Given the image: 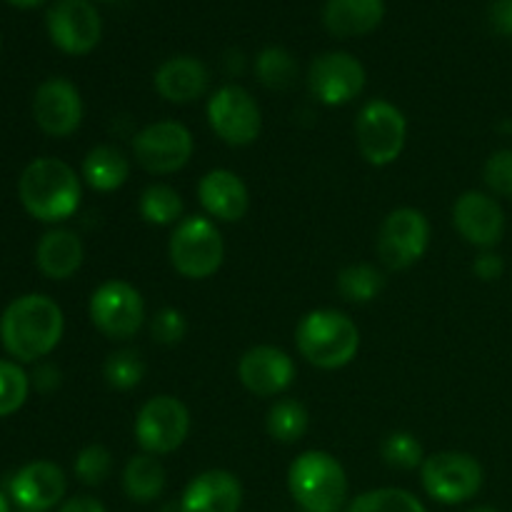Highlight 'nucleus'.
<instances>
[{
    "mask_svg": "<svg viewBox=\"0 0 512 512\" xmlns=\"http://www.w3.org/2000/svg\"><path fill=\"white\" fill-rule=\"evenodd\" d=\"M63 330V308L43 293L20 295L0 315V343L20 365L48 358L63 340Z\"/></svg>",
    "mask_w": 512,
    "mask_h": 512,
    "instance_id": "1",
    "label": "nucleus"
},
{
    "mask_svg": "<svg viewBox=\"0 0 512 512\" xmlns=\"http://www.w3.org/2000/svg\"><path fill=\"white\" fill-rule=\"evenodd\" d=\"M18 198L30 218L40 223H63L80 208L83 183L65 160L35 158L20 173Z\"/></svg>",
    "mask_w": 512,
    "mask_h": 512,
    "instance_id": "2",
    "label": "nucleus"
},
{
    "mask_svg": "<svg viewBox=\"0 0 512 512\" xmlns=\"http://www.w3.org/2000/svg\"><path fill=\"white\" fill-rule=\"evenodd\" d=\"M295 348L313 368L340 370L358 355L360 330L340 310H310L295 328Z\"/></svg>",
    "mask_w": 512,
    "mask_h": 512,
    "instance_id": "3",
    "label": "nucleus"
},
{
    "mask_svg": "<svg viewBox=\"0 0 512 512\" xmlns=\"http://www.w3.org/2000/svg\"><path fill=\"white\" fill-rule=\"evenodd\" d=\"M288 490L300 512H340L348 505V473L325 450H305L290 463Z\"/></svg>",
    "mask_w": 512,
    "mask_h": 512,
    "instance_id": "4",
    "label": "nucleus"
},
{
    "mask_svg": "<svg viewBox=\"0 0 512 512\" xmlns=\"http://www.w3.org/2000/svg\"><path fill=\"white\" fill-rule=\"evenodd\" d=\"M168 258L180 278H213L225 260V243L215 220L208 215H188L180 220L170 233Z\"/></svg>",
    "mask_w": 512,
    "mask_h": 512,
    "instance_id": "5",
    "label": "nucleus"
},
{
    "mask_svg": "<svg viewBox=\"0 0 512 512\" xmlns=\"http://www.w3.org/2000/svg\"><path fill=\"white\" fill-rule=\"evenodd\" d=\"M408 143V120L390 100L375 98L360 108L355 118V145L373 168H388L403 155Z\"/></svg>",
    "mask_w": 512,
    "mask_h": 512,
    "instance_id": "6",
    "label": "nucleus"
},
{
    "mask_svg": "<svg viewBox=\"0 0 512 512\" xmlns=\"http://www.w3.org/2000/svg\"><path fill=\"white\" fill-rule=\"evenodd\" d=\"M90 323L108 340H133L145 323V300L128 280H105L88 303Z\"/></svg>",
    "mask_w": 512,
    "mask_h": 512,
    "instance_id": "7",
    "label": "nucleus"
},
{
    "mask_svg": "<svg viewBox=\"0 0 512 512\" xmlns=\"http://www.w3.org/2000/svg\"><path fill=\"white\" fill-rule=\"evenodd\" d=\"M420 483L435 503L463 505L483 488V465L470 453L445 450L425 458L420 465Z\"/></svg>",
    "mask_w": 512,
    "mask_h": 512,
    "instance_id": "8",
    "label": "nucleus"
},
{
    "mask_svg": "<svg viewBox=\"0 0 512 512\" xmlns=\"http://www.w3.org/2000/svg\"><path fill=\"white\" fill-rule=\"evenodd\" d=\"M135 443L148 455H170L188 440L190 410L175 395H155L135 415Z\"/></svg>",
    "mask_w": 512,
    "mask_h": 512,
    "instance_id": "9",
    "label": "nucleus"
},
{
    "mask_svg": "<svg viewBox=\"0 0 512 512\" xmlns=\"http://www.w3.org/2000/svg\"><path fill=\"white\" fill-rule=\"evenodd\" d=\"M208 125L225 145L245 148L258 140L263 130V113L260 105L243 85L228 83L215 90L208 100Z\"/></svg>",
    "mask_w": 512,
    "mask_h": 512,
    "instance_id": "10",
    "label": "nucleus"
},
{
    "mask_svg": "<svg viewBox=\"0 0 512 512\" xmlns=\"http://www.w3.org/2000/svg\"><path fill=\"white\" fill-rule=\"evenodd\" d=\"M195 150L193 133L178 120H158L133 138V158L145 173L173 175L190 163Z\"/></svg>",
    "mask_w": 512,
    "mask_h": 512,
    "instance_id": "11",
    "label": "nucleus"
},
{
    "mask_svg": "<svg viewBox=\"0 0 512 512\" xmlns=\"http://www.w3.org/2000/svg\"><path fill=\"white\" fill-rule=\"evenodd\" d=\"M430 223L415 208H395L378 233V258L388 270H408L428 253Z\"/></svg>",
    "mask_w": 512,
    "mask_h": 512,
    "instance_id": "12",
    "label": "nucleus"
},
{
    "mask_svg": "<svg viewBox=\"0 0 512 512\" xmlns=\"http://www.w3.org/2000/svg\"><path fill=\"white\" fill-rule=\"evenodd\" d=\"M50 43L65 55H88L103 38V18L90 0H55L45 15Z\"/></svg>",
    "mask_w": 512,
    "mask_h": 512,
    "instance_id": "13",
    "label": "nucleus"
},
{
    "mask_svg": "<svg viewBox=\"0 0 512 512\" xmlns=\"http://www.w3.org/2000/svg\"><path fill=\"white\" fill-rule=\"evenodd\" d=\"M365 83H368V75H365L363 63L343 50L323 53L310 63L308 88L313 98L328 108L353 103L365 90Z\"/></svg>",
    "mask_w": 512,
    "mask_h": 512,
    "instance_id": "14",
    "label": "nucleus"
},
{
    "mask_svg": "<svg viewBox=\"0 0 512 512\" xmlns=\"http://www.w3.org/2000/svg\"><path fill=\"white\" fill-rule=\"evenodd\" d=\"M68 478L63 468L50 460H33L15 470L8 480V498L15 508L50 512L65 503Z\"/></svg>",
    "mask_w": 512,
    "mask_h": 512,
    "instance_id": "15",
    "label": "nucleus"
},
{
    "mask_svg": "<svg viewBox=\"0 0 512 512\" xmlns=\"http://www.w3.org/2000/svg\"><path fill=\"white\" fill-rule=\"evenodd\" d=\"M35 125L50 138H70L83 123V98L68 78H48L33 95Z\"/></svg>",
    "mask_w": 512,
    "mask_h": 512,
    "instance_id": "16",
    "label": "nucleus"
},
{
    "mask_svg": "<svg viewBox=\"0 0 512 512\" xmlns=\"http://www.w3.org/2000/svg\"><path fill=\"white\" fill-rule=\"evenodd\" d=\"M453 225L465 243L493 250L505 235V213L493 195L468 190L455 200Z\"/></svg>",
    "mask_w": 512,
    "mask_h": 512,
    "instance_id": "17",
    "label": "nucleus"
},
{
    "mask_svg": "<svg viewBox=\"0 0 512 512\" xmlns=\"http://www.w3.org/2000/svg\"><path fill=\"white\" fill-rule=\"evenodd\" d=\"M238 380L248 393L258 398H275L293 385L295 363L285 350L275 345H255L240 358Z\"/></svg>",
    "mask_w": 512,
    "mask_h": 512,
    "instance_id": "18",
    "label": "nucleus"
},
{
    "mask_svg": "<svg viewBox=\"0 0 512 512\" xmlns=\"http://www.w3.org/2000/svg\"><path fill=\"white\" fill-rule=\"evenodd\" d=\"M198 200L205 215L218 223H238L250 208L248 185L228 168H215L200 178Z\"/></svg>",
    "mask_w": 512,
    "mask_h": 512,
    "instance_id": "19",
    "label": "nucleus"
},
{
    "mask_svg": "<svg viewBox=\"0 0 512 512\" xmlns=\"http://www.w3.org/2000/svg\"><path fill=\"white\" fill-rule=\"evenodd\" d=\"M155 90L173 105H188L203 98L210 88V70L193 55H175L158 65L153 78Z\"/></svg>",
    "mask_w": 512,
    "mask_h": 512,
    "instance_id": "20",
    "label": "nucleus"
},
{
    "mask_svg": "<svg viewBox=\"0 0 512 512\" xmlns=\"http://www.w3.org/2000/svg\"><path fill=\"white\" fill-rule=\"evenodd\" d=\"M243 505V485L228 470H205L185 485L180 495L183 512H238Z\"/></svg>",
    "mask_w": 512,
    "mask_h": 512,
    "instance_id": "21",
    "label": "nucleus"
},
{
    "mask_svg": "<svg viewBox=\"0 0 512 512\" xmlns=\"http://www.w3.org/2000/svg\"><path fill=\"white\" fill-rule=\"evenodd\" d=\"M85 258L83 240L68 228H53L35 248V265L48 280H68L80 270Z\"/></svg>",
    "mask_w": 512,
    "mask_h": 512,
    "instance_id": "22",
    "label": "nucleus"
},
{
    "mask_svg": "<svg viewBox=\"0 0 512 512\" xmlns=\"http://www.w3.org/2000/svg\"><path fill=\"white\" fill-rule=\"evenodd\" d=\"M385 0H325L323 25L335 38H360L383 23Z\"/></svg>",
    "mask_w": 512,
    "mask_h": 512,
    "instance_id": "23",
    "label": "nucleus"
},
{
    "mask_svg": "<svg viewBox=\"0 0 512 512\" xmlns=\"http://www.w3.org/2000/svg\"><path fill=\"white\" fill-rule=\"evenodd\" d=\"M80 178L98 193H115L130 178V160L115 145H95L80 165Z\"/></svg>",
    "mask_w": 512,
    "mask_h": 512,
    "instance_id": "24",
    "label": "nucleus"
},
{
    "mask_svg": "<svg viewBox=\"0 0 512 512\" xmlns=\"http://www.w3.org/2000/svg\"><path fill=\"white\" fill-rule=\"evenodd\" d=\"M165 483H168V475H165L163 463L155 455L140 453L125 463L123 490L133 503H155L163 495Z\"/></svg>",
    "mask_w": 512,
    "mask_h": 512,
    "instance_id": "25",
    "label": "nucleus"
},
{
    "mask_svg": "<svg viewBox=\"0 0 512 512\" xmlns=\"http://www.w3.org/2000/svg\"><path fill=\"white\" fill-rule=\"evenodd\" d=\"M183 198L175 188L165 183H153L140 193L138 210L140 218L150 225H178L183 220Z\"/></svg>",
    "mask_w": 512,
    "mask_h": 512,
    "instance_id": "26",
    "label": "nucleus"
},
{
    "mask_svg": "<svg viewBox=\"0 0 512 512\" xmlns=\"http://www.w3.org/2000/svg\"><path fill=\"white\" fill-rule=\"evenodd\" d=\"M308 425V410H305L303 403L293 398H280L278 403H273V408L268 410V420H265L270 438L283 445H293L303 440V435L308 433Z\"/></svg>",
    "mask_w": 512,
    "mask_h": 512,
    "instance_id": "27",
    "label": "nucleus"
},
{
    "mask_svg": "<svg viewBox=\"0 0 512 512\" xmlns=\"http://www.w3.org/2000/svg\"><path fill=\"white\" fill-rule=\"evenodd\" d=\"M385 288V275L370 263H355L340 270L338 275V293L348 303L365 305L378 298Z\"/></svg>",
    "mask_w": 512,
    "mask_h": 512,
    "instance_id": "28",
    "label": "nucleus"
},
{
    "mask_svg": "<svg viewBox=\"0 0 512 512\" xmlns=\"http://www.w3.org/2000/svg\"><path fill=\"white\" fill-rule=\"evenodd\" d=\"M255 75L270 90H288L298 78V60L283 45H268L255 58Z\"/></svg>",
    "mask_w": 512,
    "mask_h": 512,
    "instance_id": "29",
    "label": "nucleus"
},
{
    "mask_svg": "<svg viewBox=\"0 0 512 512\" xmlns=\"http://www.w3.org/2000/svg\"><path fill=\"white\" fill-rule=\"evenodd\" d=\"M343 512H428L418 495L403 488H375L350 500Z\"/></svg>",
    "mask_w": 512,
    "mask_h": 512,
    "instance_id": "30",
    "label": "nucleus"
},
{
    "mask_svg": "<svg viewBox=\"0 0 512 512\" xmlns=\"http://www.w3.org/2000/svg\"><path fill=\"white\" fill-rule=\"evenodd\" d=\"M103 378L108 388L118 390V393L138 388L145 378V363L138 350L123 348L110 353L103 363Z\"/></svg>",
    "mask_w": 512,
    "mask_h": 512,
    "instance_id": "31",
    "label": "nucleus"
},
{
    "mask_svg": "<svg viewBox=\"0 0 512 512\" xmlns=\"http://www.w3.org/2000/svg\"><path fill=\"white\" fill-rule=\"evenodd\" d=\"M30 375L15 360H0V418L18 413L30 393Z\"/></svg>",
    "mask_w": 512,
    "mask_h": 512,
    "instance_id": "32",
    "label": "nucleus"
},
{
    "mask_svg": "<svg viewBox=\"0 0 512 512\" xmlns=\"http://www.w3.org/2000/svg\"><path fill=\"white\" fill-rule=\"evenodd\" d=\"M380 455H383L385 465H390L393 470H415L425 463L420 440L413 433H405V430H395V433L385 435L383 445H380Z\"/></svg>",
    "mask_w": 512,
    "mask_h": 512,
    "instance_id": "33",
    "label": "nucleus"
},
{
    "mask_svg": "<svg viewBox=\"0 0 512 512\" xmlns=\"http://www.w3.org/2000/svg\"><path fill=\"white\" fill-rule=\"evenodd\" d=\"M73 473L75 478L83 485H88V488L103 485L105 480L110 478V473H113V453L100 443L85 445V448L75 455Z\"/></svg>",
    "mask_w": 512,
    "mask_h": 512,
    "instance_id": "34",
    "label": "nucleus"
},
{
    "mask_svg": "<svg viewBox=\"0 0 512 512\" xmlns=\"http://www.w3.org/2000/svg\"><path fill=\"white\" fill-rule=\"evenodd\" d=\"M188 335V320L178 308H160L150 318V338L158 345H178Z\"/></svg>",
    "mask_w": 512,
    "mask_h": 512,
    "instance_id": "35",
    "label": "nucleus"
},
{
    "mask_svg": "<svg viewBox=\"0 0 512 512\" xmlns=\"http://www.w3.org/2000/svg\"><path fill=\"white\" fill-rule=\"evenodd\" d=\"M483 180L493 195L512 198V148H503L490 155L483 168Z\"/></svg>",
    "mask_w": 512,
    "mask_h": 512,
    "instance_id": "36",
    "label": "nucleus"
},
{
    "mask_svg": "<svg viewBox=\"0 0 512 512\" xmlns=\"http://www.w3.org/2000/svg\"><path fill=\"white\" fill-rule=\"evenodd\" d=\"M503 270H505L503 258H500L498 253H493V250H483V253L473 260L475 278H480L483 283H493V280H498L500 275H503Z\"/></svg>",
    "mask_w": 512,
    "mask_h": 512,
    "instance_id": "37",
    "label": "nucleus"
},
{
    "mask_svg": "<svg viewBox=\"0 0 512 512\" xmlns=\"http://www.w3.org/2000/svg\"><path fill=\"white\" fill-rule=\"evenodd\" d=\"M490 25L495 33L512 35V0H495L490 8Z\"/></svg>",
    "mask_w": 512,
    "mask_h": 512,
    "instance_id": "38",
    "label": "nucleus"
},
{
    "mask_svg": "<svg viewBox=\"0 0 512 512\" xmlns=\"http://www.w3.org/2000/svg\"><path fill=\"white\" fill-rule=\"evenodd\" d=\"M30 383H33L40 393H53V390L60 385V370L50 363L38 365L33 378H30Z\"/></svg>",
    "mask_w": 512,
    "mask_h": 512,
    "instance_id": "39",
    "label": "nucleus"
},
{
    "mask_svg": "<svg viewBox=\"0 0 512 512\" xmlns=\"http://www.w3.org/2000/svg\"><path fill=\"white\" fill-rule=\"evenodd\" d=\"M58 512H108L105 505L100 503L98 498H90V495H75V498H68L63 505H60Z\"/></svg>",
    "mask_w": 512,
    "mask_h": 512,
    "instance_id": "40",
    "label": "nucleus"
},
{
    "mask_svg": "<svg viewBox=\"0 0 512 512\" xmlns=\"http://www.w3.org/2000/svg\"><path fill=\"white\" fill-rule=\"evenodd\" d=\"M5 3H10L13 8H20V10H33V8H40L45 0H5Z\"/></svg>",
    "mask_w": 512,
    "mask_h": 512,
    "instance_id": "41",
    "label": "nucleus"
},
{
    "mask_svg": "<svg viewBox=\"0 0 512 512\" xmlns=\"http://www.w3.org/2000/svg\"><path fill=\"white\" fill-rule=\"evenodd\" d=\"M0 512H13V510H10L8 493H3V490H0Z\"/></svg>",
    "mask_w": 512,
    "mask_h": 512,
    "instance_id": "42",
    "label": "nucleus"
},
{
    "mask_svg": "<svg viewBox=\"0 0 512 512\" xmlns=\"http://www.w3.org/2000/svg\"><path fill=\"white\" fill-rule=\"evenodd\" d=\"M160 512H183V508H180V500H178V503H168Z\"/></svg>",
    "mask_w": 512,
    "mask_h": 512,
    "instance_id": "43",
    "label": "nucleus"
},
{
    "mask_svg": "<svg viewBox=\"0 0 512 512\" xmlns=\"http://www.w3.org/2000/svg\"><path fill=\"white\" fill-rule=\"evenodd\" d=\"M470 512H500V510H495V508H490V505H483V508H473Z\"/></svg>",
    "mask_w": 512,
    "mask_h": 512,
    "instance_id": "44",
    "label": "nucleus"
},
{
    "mask_svg": "<svg viewBox=\"0 0 512 512\" xmlns=\"http://www.w3.org/2000/svg\"><path fill=\"white\" fill-rule=\"evenodd\" d=\"M15 512H35V510H20V508H18Z\"/></svg>",
    "mask_w": 512,
    "mask_h": 512,
    "instance_id": "45",
    "label": "nucleus"
},
{
    "mask_svg": "<svg viewBox=\"0 0 512 512\" xmlns=\"http://www.w3.org/2000/svg\"><path fill=\"white\" fill-rule=\"evenodd\" d=\"M105 3H113V0H105Z\"/></svg>",
    "mask_w": 512,
    "mask_h": 512,
    "instance_id": "46",
    "label": "nucleus"
}]
</instances>
